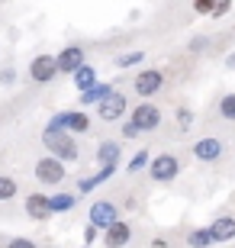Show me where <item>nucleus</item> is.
Here are the masks:
<instances>
[{"label":"nucleus","instance_id":"nucleus-1","mask_svg":"<svg viewBox=\"0 0 235 248\" xmlns=\"http://www.w3.org/2000/svg\"><path fill=\"white\" fill-rule=\"evenodd\" d=\"M42 145H46L48 155L58 158V161H64V165H71V161H78V158H81V148H78L74 136H68L64 129L52 126V123L42 129Z\"/></svg>","mask_w":235,"mask_h":248},{"label":"nucleus","instance_id":"nucleus-2","mask_svg":"<svg viewBox=\"0 0 235 248\" xmlns=\"http://www.w3.org/2000/svg\"><path fill=\"white\" fill-rule=\"evenodd\" d=\"M184 165L181 158L174 155V152H161V155H155L148 161V177H152V184H174L177 177H181Z\"/></svg>","mask_w":235,"mask_h":248},{"label":"nucleus","instance_id":"nucleus-3","mask_svg":"<svg viewBox=\"0 0 235 248\" xmlns=\"http://www.w3.org/2000/svg\"><path fill=\"white\" fill-rule=\"evenodd\" d=\"M48 123L58 126V129H64L68 136H87V132L94 129V120L87 116V110H81V107H78V110H58Z\"/></svg>","mask_w":235,"mask_h":248},{"label":"nucleus","instance_id":"nucleus-4","mask_svg":"<svg viewBox=\"0 0 235 248\" xmlns=\"http://www.w3.org/2000/svg\"><path fill=\"white\" fill-rule=\"evenodd\" d=\"M36 181L42 187H58V184H64L68 181V165L64 161H58V158H52V155H42L36 161Z\"/></svg>","mask_w":235,"mask_h":248},{"label":"nucleus","instance_id":"nucleus-5","mask_svg":"<svg viewBox=\"0 0 235 248\" xmlns=\"http://www.w3.org/2000/svg\"><path fill=\"white\" fill-rule=\"evenodd\" d=\"M123 216H119V206L113 200H107V197H100V200L91 203V210H87V226H94L97 232H107L113 222H119Z\"/></svg>","mask_w":235,"mask_h":248},{"label":"nucleus","instance_id":"nucleus-6","mask_svg":"<svg viewBox=\"0 0 235 248\" xmlns=\"http://www.w3.org/2000/svg\"><path fill=\"white\" fill-rule=\"evenodd\" d=\"M161 123H164V113H161V107H158V103L142 100V103H136V107H132V126H136L139 132H158V129H161Z\"/></svg>","mask_w":235,"mask_h":248},{"label":"nucleus","instance_id":"nucleus-7","mask_svg":"<svg viewBox=\"0 0 235 248\" xmlns=\"http://www.w3.org/2000/svg\"><path fill=\"white\" fill-rule=\"evenodd\" d=\"M132 91L142 97V100H152L164 91V71L161 68H142V71L132 78Z\"/></svg>","mask_w":235,"mask_h":248},{"label":"nucleus","instance_id":"nucleus-8","mask_svg":"<svg viewBox=\"0 0 235 248\" xmlns=\"http://www.w3.org/2000/svg\"><path fill=\"white\" fill-rule=\"evenodd\" d=\"M55 64H58V74H78L87 64V52H84V46H78V42H71V46L58 48V55H55Z\"/></svg>","mask_w":235,"mask_h":248},{"label":"nucleus","instance_id":"nucleus-9","mask_svg":"<svg viewBox=\"0 0 235 248\" xmlns=\"http://www.w3.org/2000/svg\"><path fill=\"white\" fill-rule=\"evenodd\" d=\"M190 152H193V158L203 161V165H216L219 158L226 155V145H222L219 136H203V139H197V142L190 145Z\"/></svg>","mask_w":235,"mask_h":248},{"label":"nucleus","instance_id":"nucleus-10","mask_svg":"<svg viewBox=\"0 0 235 248\" xmlns=\"http://www.w3.org/2000/svg\"><path fill=\"white\" fill-rule=\"evenodd\" d=\"M23 210L32 222H48L52 219V200H48V193L42 190H29L23 197Z\"/></svg>","mask_w":235,"mask_h":248},{"label":"nucleus","instance_id":"nucleus-11","mask_svg":"<svg viewBox=\"0 0 235 248\" xmlns=\"http://www.w3.org/2000/svg\"><path fill=\"white\" fill-rule=\"evenodd\" d=\"M55 74H58V64H55V55H48V52H42L29 62V81L32 84H48L55 81Z\"/></svg>","mask_w":235,"mask_h":248},{"label":"nucleus","instance_id":"nucleus-12","mask_svg":"<svg viewBox=\"0 0 235 248\" xmlns=\"http://www.w3.org/2000/svg\"><path fill=\"white\" fill-rule=\"evenodd\" d=\"M126 107H129V100H126V93H119V91H113L107 97V100L97 107V116L103 123H119L123 116H126Z\"/></svg>","mask_w":235,"mask_h":248},{"label":"nucleus","instance_id":"nucleus-13","mask_svg":"<svg viewBox=\"0 0 235 248\" xmlns=\"http://www.w3.org/2000/svg\"><path fill=\"white\" fill-rule=\"evenodd\" d=\"M129 242H132V226L126 219L113 222L107 232H100V245L103 248H126Z\"/></svg>","mask_w":235,"mask_h":248},{"label":"nucleus","instance_id":"nucleus-14","mask_svg":"<svg viewBox=\"0 0 235 248\" xmlns=\"http://www.w3.org/2000/svg\"><path fill=\"white\" fill-rule=\"evenodd\" d=\"M209 235H213L216 245H222V242H235V213H222V216H216V219L209 222Z\"/></svg>","mask_w":235,"mask_h":248},{"label":"nucleus","instance_id":"nucleus-15","mask_svg":"<svg viewBox=\"0 0 235 248\" xmlns=\"http://www.w3.org/2000/svg\"><path fill=\"white\" fill-rule=\"evenodd\" d=\"M94 158H97L100 168H119V158H123V145H119L116 139H103L97 145V152H94Z\"/></svg>","mask_w":235,"mask_h":248},{"label":"nucleus","instance_id":"nucleus-16","mask_svg":"<svg viewBox=\"0 0 235 248\" xmlns=\"http://www.w3.org/2000/svg\"><path fill=\"white\" fill-rule=\"evenodd\" d=\"M119 168H97V174H87V177H78V193H91L94 187L107 184V181H113V174H116Z\"/></svg>","mask_w":235,"mask_h":248},{"label":"nucleus","instance_id":"nucleus-17","mask_svg":"<svg viewBox=\"0 0 235 248\" xmlns=\"http://www.w3.org/2000/svg\"><path fill=\"white\" fill-rule=\"evenodd\" d=\"M113 91H116L113 84H94L87 93H81V110H84V107H100V103L107 100Z\"/></svg>","mask_w":235,"mask_h":248},{"label":"nucleus","instance_id":"nucleus-18","mask_svg":"<svg viewBox=\"0 0 235 248\" xmlns=\"http://www.w3.org/2000/svg\"><path fill=\"white\" fill-rule=\"evenodd\" d=\"M184 242H187V248H209V245H216L213 235H209V226H193V229H187Z\"/></svg>","mask_w":235,"mask_h":248},{"label":"nucleus","instance_id":"nucleus-19","mask_svg":"<svg viewBox=\"0 0 235 248\" xmlns=\"http://www.w3.org/2000/svg\"><path fill=\"white\" fill-rule=\"evenodd\" d=\"M48 200H52V216H58V213H71L74 206H78V193L58 190V193H52Z\"/></svg>","mask_w":235,"mask_h":248},{"label":"nucleus","instance_id":"nucleus-20","mask_svg":"<svg viewBox=\"0 0 235 248\" xmlns=\"http://www.w3.org/2000/svg\"><path fill=\"white\" fill-rule=\"evenodd\" d=\"M71 81H74V87H78L81 93H87V91L94 87V84H100V81H97V68H94V64H84V68H81L78 74H74Z\"/></svg>","mask_w":235,"mask_h":248},{"label":"nucleus","instance_id":"nucleus-21","mask_svg":"<svg viewBox=\"0 0 235 248\" xmlns=\"http://www.w3.org/2000/svg\"><path fill=\"white\" fill-rule=\"evenodd\" d=\"M216 113H219V120L235 123V91H229V93H222V97H219Z\"/></svg>","mask_w":235,"mask_h":248},{"label":"nucleus","instance_id":"nucleus-22","mask_svg":"<svg viewBox=\"0 0 235 248\" xmlns=\"http://www.w3.org/2000/svg\"><path fill=\"white\" fill-rule=\"evenodd\" d=\"M13 197H19V184H16V177L0 174V203H10Z\"/></svg>","mask_w":235,"mask_h":248},{"label":"nucleus","instance_id":"nucleus-23","mask_svg":"<svg viewBox=\"0 0 235 248\" xmlns=\"http://www.w3.org/2000/svg\"><path fill=\"white\" fill-rule=\"evenodd\" d=\"M174 123H177V132H190L193 129V110L190 107H177L174 110Z\"/></svg>","mask_w":235,"mask_h":248},{"label":"nucleus","instance_id":"nucleus-24","mask_svg":"<svg viewBox=\"0 0 235 248\" xmlns=\"http://www.w3.org/2000/svg\"><path fill=\"white\" fill-rule=\"evenodd\" d=\"M148 161H152V155H148V152H145V148H139L136 155L129 158L126 171H129V174H136V171H148Z\"/></svg>","mask_w":235,"mask_h":248},{"label":"nucleus","instance_id":"nucleus-25","mask_svg":"<svg viewBox=\"0 0 235 248\" xmlns=\"http://www.w3.org/2000/svg\"><path fill=\"white\" fill-rule=\"evenodd\" d=\"M145 62V52L142 48H136V52H123V55H116V68H132V64H142Z\"/></svg>","mask_w":235,"mask_h":248},{"label":"nucleus","instance_id":"nucleus-26","mask_svg":"<svg viewBox=\"0 0 235 248\" xmlns=\"http://www.w3.org/2000/svg\"><path fill=\"white\" fill-rule=\"evenodd\" d=\"M3 248H39L32 239H23V235H13V239L3 242Z\"/></svg>","mask_w":235,"mask_h":248},{"label":"nucleus","instance_id":"nucleus-27","mask_svg":"<svg viewBox=\"0 0 235 248\" xmlns=\"http://www.w3.org/2000/svg\"><path fill=\"white\" fill-rule=\"evenodd\" d=\"M229 10H232V3H229V0H213V13H209V16H213V19H222Z\"/></svg>","mask_w":235,"mask_h":248},{"label":"nucleus","instance_id":"nucleus-28","mask_svg":"<svg viewBox=\"0 0 235 248\" xmlns=\"http://www.w3.org/2000/svg\"><path fill=\"white\" fill-rule=\"evenodd\" d=\"M193 13L209 16V13H213V0H193Z\"/></svg>","mask_w":235,"mask_h":248},{"label":"nucleus","instance_id":"nucleus-29","mask_svg":"<svg viewBox=\"0 0 235 248\" xmlns=\"http://www.w3.org/2000/svg\"><path fill=\"white\" fill-rule=\"evenodd\" d=\"M136 136H142V132L132 126V120H126V123H123V139H136Z\"/></svg>","mask_w":235,"mask_h":248},{"label":"nucleus","instance_id":"nucleus-30","mask_svg":"<svg viewBox=\"0 0 235 248\" xmlns=\"http://www.w3.org/2000/svg\"><path fill=\"white\" fill-rule=\"evenodd\" d=\"M97 239H100V232L94 229V226H87V229H84V245H91V248H94V242H97Z\"/></svg>","mask_w":235,"mask_h":248},{"label":"nucleus","instance_id":"nucleus-31","mask_svg":"<svg viewBox=\"0 0 235 248\" xmlns=\"http://www.w3.org/2000/svg\"><path fill=\"white\" fill-rule=\"evenodd\" d=\"M16 81V71H13V68H3V71H0V84H13Z\"/></svg>","mask_w":235,"mask_h":248},{"label":"nucleus","instance_id":"nucleus-32","mask_svg":"<svg viewBox=\"0 0 235 248\" xmlns=\"http://www.w3.org/2000/svg\"><path fill=\"white\" fill-rule=\"evenodd\" d=\"M148 248H171V242H168V239H152Z\"/></svg>","mask_w":235,"mask_h":248},{"label":"nucleus","instance_id":"nucleus-33","mask_svg":"<svg viewBox=\"0 0 235 248\" xmlns=\"http://www.w3.org/2000/svg\"><path fill=\"white\" fill-rule=\"evenodd\" d=\"M203 46H206V39H193V46H190V52H200Z\"/></svg>","mask_w":235,"mask_h":248},{"label":"nucleus","instance_id":"nucleus-34","mask_svg":"<svg viewBox=\"0 0 235 248\" xmlns=\"http://www.w3.org/2000/svg\"><path fill=\"white\" fill-rule=\"evenodd\" d=\"M226 68H235V52H232V55H226Z\"/></svg>","mask_w":235,"mask_h":248},{"label":"nucleus","instance_id":"nucleus-35","mask_svg":"<svg viewBox=\"0 0 235 248\" xmlns=\"http://www.w3.org/2000/svg\"><path fill=\"white\" fill-rule=\"evenodd\" d=\"M81 248H91V245H81Z\"/></svg>","mask_w":235,"mask_h":248}]
</instances>
